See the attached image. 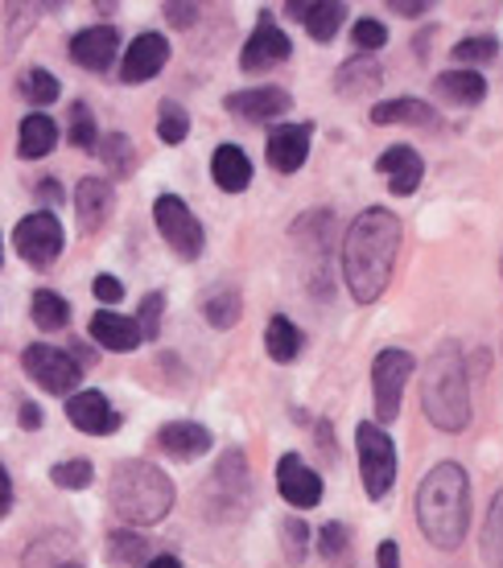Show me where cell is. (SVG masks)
<instances>
[{"instance_id":"e0dca14e","label":"cell","mask_w":503,"mask_h":568,"mask_svg":"<svg viewBox=\"0 0 503 568\" xmlns=\"http://www.w3.org/2000/svg\"><path fill=\"white\" fill-rule=\"evenodd\" d=\"M285 9L302 21L314 42H331L346 21V4H334V0H289Z\"/></svg>"},{"instance_id":"603a6c76","label":"cell","mask_w":503,"mask_h":568,"mask_svg":"<svg viewBox=\"0 0 503 568\" xmlns=\"http://www.w3.org/2000/svg\"><path fill=\"white\" fill-rule=\"evenodd\" d=\"M433 91L446 103H454V108H475V103L487 95V79L479 71H446V74H437Z\"/></svg>"},{"instance_id":"2e32d148","label":"cell","mask_w":503,"mask_h":568,"mask_svg":"<svg viewBox=\"0 0 503 568\" xmlns=\"http://www.w3.org/2000/svg\"><path fill=\"white\" fill-rule=\"evenodd\" d=\"M165 62H170V42H165L161 33H141V38L124 50L120 79H124V83H144V79H153Z\"/></svg>"},{"instance_id":"52a82bcc","label":"cell","mask_w":503,"mask_h":568,"mask_svg":"<svg viewBox=\"0 0 503 568\" xmlns=\"http://www.w3.org/2000/svg\"><path fill=\"white\" fill-rule=\"evenodd\" d=\"M413 375V355L409 351H380L372 363V387H375V420L392 425L401 416L404 384Z\"/></svg>"},{"instance_id":"ac0fdd59","label":"cell","mask_w":503,"mask_h":568,"mask_svg":"<svg viewBox=\"0 0 503 568\" xmlns=\"http://www.w3.org/2000/svg\"><path fill=\"white\" fill-rule=\"evenodd\" d=\"M375 170L389 178L392 194H396V199H404V194H413V190L421 185V178H425V161H421L413 149H404V144H392L389 153H380Z\"/></svg>"},{"instance_id":"3957f363","label":"cell","mask_w":503,"mask_h":568,"mask_svg":"<svg viewBox=\"0 0 503 568\" xmlns=\"http://www.w3.org/2000/svg\"><path fill=\"white\" fill-rule=\"evenodd\" d=\"M421 408L442 433H462L471 425V371L459 342H442L421 375Z\"/></svg>"},{"instance_id":"b9f144b4","label":"cell","mask_w":503,"mask_h":568,"mask_svg":"<svg viewBox=\"0 0 503 568\" xmlns=\"http://www.w3.org/2000/svg\"><path fill=\"white\" fill-rule=\"evenodd\" d=\"M305 540H310V531H305L302 519H285V556H289V565H302V560H305Z\"/></svg>"},{"instance_id":"8fae6325","label":"cell","mask_w":503,"mask_h":568,"mask_svg":"<svg viewBox=\"0 0 503 568\" xmlns=\"http://www.w3.org/2000/svg\"><path fill=\"white\" fill-rule=\"evenodd\" d=\"M276 490H281L289 507H302V511L322 503V478L298 454H285L276 462Z\"/></svg>"},{"instance_id":"83f0119b","label":"cell","mask_w":503,"mask_h":568,"mask_svg":"<svg viewBox=\"0 0 503 568\" xmlns=\"http://www.w3.org/2000/svg\"><path fill=\"white\" fill-rule=\"evenodd\" d=\"M433 108L421 100H384L372 108V124H430Z\"/></svg>"},{"instance_id":"9a60e30c","label":"cell","mask_w":503,"mask_h":568,"mask_svg":"<svg viewBox=\"0 0 503 568\" xmlns=\"http://www.w3.org/2000/svg\"><path fill=\"white\" fill-rule=\"evenodd\" d=\"M289 103H293V100H289L281 87H248V91H231L228 100H223V108H228L231 115H244V120H252V124H264V120L285 115Z\"/></svg>"},{"instance_id":"d4e9b609","label":"cell","mask_w":503,"mask_h":568,"mask_svg":"<svg viewBox=\"0 0 503 568\" xmlns=\"http://www.w3.org/2000/svg\"><path fill=\"white\" fill-rule=\"evenodd\" d=\"M302 329L293 326L289 317H281V313H273L269 317V326H264V351H269V358L273 363H293V358L302 355Z\"/></svg>"},{"instance_id":"ba28073f","label":"cell","mask_w":503,"mask_h":568,"mask_svg":"<svg viewBox=\"0 0 503 568\" xmlns=\"http://www.w3.org/2000/svg\"><path fill=\"white\" fill-rule=\"evenodd\" d=\"M21 363H26L29 379L42 387V392H50V396H71L74 387H79V379H83V367L74 363V355H67V351H58V346H29L26 355H21Z\"/></svg>"},{"instance_id":"f35d334b","label":"cell","mask_w":503,"mask_h":568,"mask_svg":"<svg viewBox=\"0 0 503 568\" xmlns=\"http://www.w3.org/2000/svg\"><path fill=\"white\" fill-rule=\"evenodd\" d=\"M351 42H355V50L372 54V50H384V42H389V29L380 26V21H372V17H363L360 26L351 29Z\"/></svg>"},{"instance_id":"f1b7e54d","label":"cell","mask_w":503,"mask_h":568,"mask_svg":"<svg viewBox=\"0 0 503 568\" xmlns=\"http://www.w3.org/2000/svg\"><path fill=\"white\" fill-rule=\"evenodd\" d=\"M215 490L228 495V511L240 507V495H248V462L240 454H228L215 469Z\"/></svg>"},{"instance_id":"ffe728a7","label":"cell","mask_w":503,"mask_h":568,"mask_svg":"<svg viewBox=\"0 0 503 568\" xmlns=\"http://www.w3.org/2000/svg\"><path fill=\"white\" fill-rule=\"evenodd\" d=\"M158 445L161 454H170L173 462H194L211 449V433L194 420H173V425H161L158 433Z\"/></svg>"},{"instance_id":"ab89813d","label":"cell","mask_w":503,"mask_h":568,"mask_svg":"<svg viewBox=\"0 0 503 568\" xmlns=\"http://www.w3.org/2000/svg\"><path fill=\"white\" fill-rule=\"evenodd\" d=\"M161 310H165V297L161 293H149L141 301V317H137V326H141V338L153 342L161 334Z\"/></svg>"},{"instance_id":"f546056e","label":"cell","mask_w":503,"mask_h":568,"mask_svg":"<svg viewBox=\"0 0 503 568\" xmlns=\"http://www.w3.org/2000/svg\"><path fill=\"white\" fill-rule=\"evenodd\" d=\"M67 322H71V305L58 297V293H50V288H38V293H33V326L62 329Z\"/></svg>"},{"instance_id":"4316f807","label":"cell","mask_w":503,"mask_h":568,"mask_svg":"<svg viewBox=\"0 0 503 568\" xmlns=\"http://www.w3.org/2000/svg\"><path fill=\"white\" fill-rule=\"evenodd\" d=\"M240 310H244V297H240V288H231V284H219L215 293L202 297V317H207V326H215V329L235 326V322H240Z\"/></svg>"},{"instance_id":"d6a6232c","label":"cell","mask_w":503,"mask_h":568,"mask_svg":"<svg viewBox=\"0 0 503 568\" xmlns=\"http://www.w3.org/2000/svg\"><path fill=\"white\" fill-rule=\"evenodd\" d=\"M58 79L50 71H42V67H33V71L21 74V95H26L33 108H46V103H54L58 100Z\"/></svg>"},{"instance_id":"4fadbf2b","label":"cell","mask_w":503,"mask_h":568,"mask_svg":"<svg viewBox=\"0 0 503 568\" xmlns=\"http://www.w3.org/2000/svg\"><path fill=\"white\" fill-rule=\"evenodd\" d=\"M310 124H276L269 132V144H264V153H269V165L276 173H298L305 165V156H310Z\"/></svg>"},{"instance_id":"4dcf8cb0","label":"cell","mask_w":503,"mask_h":568,"mask_svg":"<svg viewBox=\"0 0 503 568\" xmlns=\"http://www.w3.org/2000/svg\"><path fill=\"white\" fill-rule=\"evenodd\" d=\"M100 156H103V165H108V173H112V178H129L132 165H137V149H132V141L124 136V132H112V136H103V141H100Z\"/></svg>"},{"instance_id":"9c48e42d","label":"cell","mask_w":503,"mask_h":568,"mask_svg":"<svg viewBox=\"0 0 503 568\" xmlns=\"http://www.w3.org/2000/svg\"><path fill=\"white\" fill-rule=\"evenodd\" d=\"M13 243H17V252H21V260H26V264H33V268H50V264L62 256V243H67V235H62L58 214L38 211V214H29V219H21V223H17Z\"/></svg>"},{"instance_id":"74e56055","label":"cell","mask_w":503,"mask_h":568,"mask_svg":"<svg viewBox=\"0 0 503 568\" xmlns=\"http://www.w3.org/2000/svg\"><path fill=\"white\" fill-rule=\"evenodd\" d=\"M71 144L74 149H95L100 144V132H95V115L87 103H74L71 108Z\"/></svg>"},{"instance_id":"30bf717a","label":"cell","mask_w":503,"mask_h":568,"mask_svg":"<svg viewBox=\"0 0 503 568\" xmlns=\"http://www.w3.org/2000/svg\"><path fill=\"white\" fill-rule=\"evenodd\" d=\"M289 50H293V45H289L285 33L273 26V17L260 13L256 29H252V38H248L244 50H240V71H248V74L269 71V67H276V62H285Z\"/></svg>"},{"instance_id":"816d5d0a","label":"cell","mask_w":503,"mask_h":568,"mask_svg":"<svg viewBox=\"0 0 503 568\" xmlns=\"http://www.w3.org/2000/svg\"><path fill=\"white\" fill-rule=\"evenodd\" d=\"M62 568H79V565H62Z\"/></svg>"},{"instance_id":"cb8c5ba5","label":"cell","mask_w":503,"mask_h":568,"mask_svg":"<svg viewBox=\"0 0 503 568\" xmlns=\"http://www.w3.org/2000/svg\"><path fill=\"white\" fill-rule=\"evenodd\" d=\"M54 144H58V129H54V120L42 112H33L21 120V132H17V153L26 156V161H38V156L46 153H54Z\"/></svg>"},{"instance_id":"277c9868","label":"cell","mask_w":503,"mask_h":568,"mask_svg":"<svg viewBox=\"0 0 503 568\" xmlns=\"http://www.w3.org/2000/svg\"><path fill=\"white\" fill-rule=\"evenodd\" d=\"M112 511L124 524L153 527L173 511V483L153 462H120L112 469Z\"/></svg>"},{"instance_id":"f6af8a7d","label":"cell","mask_w":503,"mask_h":568,"mask_svg":"<svg viewBox=\"0 0 503 568\" xmlns=\"http://www.w3.org/2000/svg\"><path fill=\"white\" fill-rule=\"evenodd\" d=\"M9 507H13V478H9V469L0 466V519L9 515Z\"/></svg>"},{"instance_id":"60d3db41","label":"cell","mask_w":503,"mask_h":568,"mask_svg":"<svg viewBox=\"0 0 503 568\" xmlns=\"http://www.w3.org/2000/svg\"><path fill=\"white\" fill-rule=\"evenodd\" d=\"M351 536H346V527L343 524H326L322 527V556H326V560H346V548H351Z\"/></svg>"},{"instance_id":"1f68e13d","label":"cell","mask_w":503,"mask_h":568,"mask_svg":"<svg viewBox=\"0 0 503 568\" xmlns=\"http://www.w3.org/2000/svg\"><path fill=\"white\" fill-rule=\"evenodd\" d=\"M483 556L491 568H503V490L491 498L487 527H483Z\"/></svg>"},{"instance_id":"d590c367","label":"cell","mask_w":503,"mask_h":568,"mask_svg":"<svg viewBox=\"0 0 503 568\" xmlns=\"http://www.w3.org/2000/svg\"><path fill=\"white\" fill-rule=\"evenodd\" d=\"M187 132H190V115L178 108V103H161V120H158V136L165 144H182L187 141Z\"/></svg>"},{"instance_id":"f907efd6","label":"cell","mask_w":503,"mask_h":568,"mask_svg":"<svg viewBox=\"0 0 503 568\" xmlns=\"http://www.w3.org/2000/svg\"><path fill=\"white\" fill-rule=\"evenodd\" d=\"M144 568H182V560H178V556H153Z\"/></svg>"},{"instance_id":"8992f818","label":"cell","mask_w":503,"mask_h":568,"mask_svg":"<svg viewBox=\"0 0 503 568\" xmlns=\"http://www.w3.org/2000/svg\"><path fill=\"white\" fill-rule=\"evenodd\" d=\"M153 219H158L161 240L173 247V256H182V260H199L202 256L207 231H202L199 214L190 211L178 194H161V199L153 202Z\"/></svg>"},{"instance_id":"d6986e66","label":"cell","mask_w":503,"mask_h":568,"mask_svg":"<svg viewBox=\"0 0 503 568\" xmlns=\"http://www.w3.org/2000/svg\"><path fill=\"white\" fill-rule=\"evenodd\" d=\"M112 206H115L112 182H103V178H83V182L74 185V211H79L83 231H100L103 223L112 219Z\"/></svg>"},{"instance_id":"ee69618b","label":"cell","mask_w":503,"mask_h":568,"mask_svg":"<svg viewBox=\"0 0 503 568\" xmlns=\"http://www.w3.org/2000/svg\"><path fill=\"white\" fill-rule=\"evenodd\" d=\"M194 17H199V4H165V21L178 29L194 26Z\"/></svg>"},{"instance_id":"7dc6e473","label":"cell","mask_w":503,"mask_h":568,"mask_svg":"<svg viewBox=\"0 0 503 568\" xmlns=\"http://www.w3.org/2000/svg\"><path fill=\"white\" fill-rule=\"evenodd\" d=\"M389 9H392V13H413V17L430 13V4H425V0H392Z\"/></svg>"},{"instance_id":"7a4b0ae2","label":"cell","mask_w":503,"mask_h":568,"mask_svg":"<svg viewBox=\"0 0 503 568\" xmlns=\"http://www.w3.org/2000/svg\"><path fill=\"white\" fill-rule=\"evenodd\" d=\"M418 524L425 540L442 552H454L471 531V478L459 462H442L425 474L418 490Z\"/></svg>"},{"instance_id":"7c38bea8","label":"cell","mask_w":503,"mask_h":568,"mask_svg":"<svg viewBox=\"0 0 503 568\" xmlns=\"http://www.w3.org/2000/svg\"><path fill=\"white\" fill-rule=\"evenodd\" d=\"M67 420H71L79 433H91V437H108L120 428V413H115L103 392H74L67 399Z\"/></svg>"},{"instance_id":"484cf974","label":"cell","mask_w":503,"mask_h":568,"mask_svg":"<svg viewBox=\"0 0 503 568\" xmlns=\"http://www.w3.org/2000/svg\"><path fill=\"white\" fill-rule=\"evenodd\" d=\"M380 79H384V74H380V67L372 62V54H360L339 67V74H334V91H339V95H368V91L380 87Z\"/></svg>"},{"instance_id":"5bb4252c","label":"cell","mask_w":503,"mask_h":568,"mask_svg":"<svg viewBox=\"0 0 503 568\" xmlns=\"http://www.w3.org/2000/svg\"><path fill=\"white\" fill-rule=\"evenodd\" d=\"M120 54V33L112 26H91L71 38V62L83 71H108Z\"/></svg>"},{"instance_id":"7bdbcfd3","label":"cell","mask_w":503,"mask_h":568,"mask_svg":"<svg viewBox=\"0 0 503 568\" xmlns=\"http://www.w3.org/2000/svg\"><path fill=\"white\" fill-rule=\"evenodd\" d=\"M91 288H95V297H100L103 305H115V301L124 297V284L115 281V276H108V272H103V276H95V284H91Z\"/></svg>"},{"instance_id":"bcb514c9","label":"cell","mask_w":503,"mask_h":568,"mask_svg":"<svg viewBox=\"0 0 503 568\" xmlns=\"http://www.w3.org/2000/svg\"><path fill=\"white\" fill-rule=\"evenodd\" d=\"M375 556H380V568H401V552H396V544L392 540L380 544V552Z\"/></svg>"},{"instance_id":"5b68a950","label":"cell","mask_w":503,"mask_h":568,"mask_svg":"<svg viewBox=\"0 0 503 568\" xmlns=\"http://www.w3.org/2000/svg\"><path fill=\"white\" fill-rule=\"evenodd\" d=\"M355 440H360L363 490H368V498H384L392 490V483H396V445H392L389 433L380 425H372V420H363Z\"/></svg>"},{"instance_id":"681fc988","label":"cell","mask_w":503,"mask_h":568,"mask_svg":"<svg viewBox=\"0 0 503 568\" xmlns=\"http://www.w3.org/2000/svg\"><path fill=\"white\" fill-rule=\"evenodd\" d=\"M38 199H42V202H54V206H58V202H62V190H58L54 178H46V182L38 185Z\"/></svg>"},{"instance_id":"f5cc1de1","label":"cell","mask_w":503,"mask_h":568,"mask_svg":"<svg viewBox=\"0 0 503 568\" xmlns=\"http://www.w3.org/2000/svg\"><path fill=\"white\" fill-rule=\"evenodd\" d=\"M500 268H503V264H500Z\"/></svg>"},{"instance_id":"7402d4cb","label":"cell","mask_w":503,"mask_h":568,"mask_svg":"<svg viewBox=\"0 0 503 568\" xmlns=\"http://www.w3.org/2000/svg\"><path fill=\"white\" fill-rule=\"evenodd\" d=\"M211 173H215V185L223 194H244L252 185V161L240 144H219L211 156Z\"/></svg>"},{"instance_id":"e575fe53","label":"cell","mask_w":503,"mask_h":568,"mask_svg":"<svg viewBox=\"0 0 503 568\" xmlns=\"http://www.w3.org/2000/svg\"><path fill=\"white\" fill-rule=\"evenodd\" d=\"M144 556H149V544L141 536H132V531H115L108 540V560L112 565H141Z\"/></svg>"},{"instance_id":"836d02e7","label":"cell","mask_w":503,"mask_h":568,"mask_svg":"<svg viewBox=\"0 0 503 568\" xmlns=\"http://www.w3.org/2000/svg\"><path fill=\"white\" fill-rule=\"evenodd\" d=\"M50 478H54V486H62V490H87L91 478H95V469H91L87 457H74V462H58V466L50 469Z\"/></svg>"},{"instance_id":"6da1fadb","label":"cell","mask_w":503,"mask_h":568,"mask_svg":"<svg viewBox=\"0 0 503 568\" xmlns=\"http://www.w3.org/2000/svg\"><path fill=\"white\" fill-rule=\"evenodd\" d=\"M401 240L404 227L389 206H372L351 223L343 240V281L360 305L380 301V293L389 288L396 256H401Z\"/></svg>"},{"instance_id":"44dd1931","label":"cell","mask_w":503,"mask_h":568,"mask_svg":"<svg viewBox=\"0 0 503 568\" xmlns=\"http://www.w3.org/2000/svg\"><path fill=\"white\" fill-rule=\"evenodd\" d=\"M91 338L115 351V355H129L141 346V326H137V317H124V313H95L91 317Z\"/></svg>"},{"instance_id":"8d00e7d4","label":"cell","mask_w":503,"mask_h":568,"mask_svg":"<svg viewBox=\"0 0 503 568\" xmlns=\"http://www.w3.org/2000/svg\"><path fill=\"white\" fill-rule=\"evenodd\" d=\"M495 50H500L495 38H462V42L454 45V62H462V71H471L479 62H491Z\"/></svg>"},{"instance_id":"c3c4849f","label":"cell","mask_w":503,"mask_h":568,"mask_svg":"<svg viewBox=\"0 0 503 568\" xmlns=\"http://www.w3.org/2000/svg\"><path fill=\"white\" fill-rule=\"evenodd\" d=\"M21 425L42 428V408H38V404H21Z\"/></svg>"}]
</instances>
